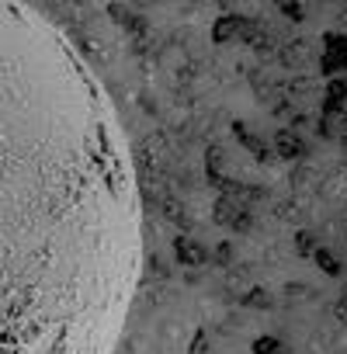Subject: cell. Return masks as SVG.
Segmentation results:
<instances>
[{
  "label": "cell",
  "mask_w": 347,
  "mask_h": 354,
  "mask_svg": "<svg viewBox=\"0 0 347 354\" xmlns=\"http://www.w3.org/2000/svg\"><path fill=\"white\" fill-rule=\"evenodd\" d=\"M142 250L108 91L53 18L0 0V354H115Z\"/></svg>",
  "instance_id": "1"
}]
</instances>
